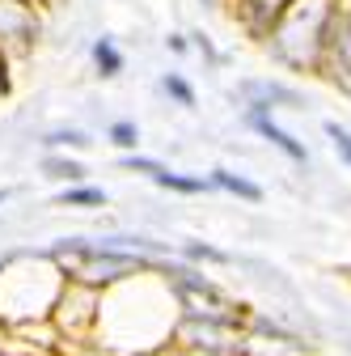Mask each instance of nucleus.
Listing matches in <instances>:
<instances>
[{"instance_id": "nucleus-1", "label": "nucleus", "mask_w": 351, "mask_h": 356, "mask_svg": "<svg viewBox=\"0 0 351 356\" xmlns=\"http://www.w3.org/2000/svg\"><path fill=\"white\" fill-rule=\"evenodd\" d=\"M55 254L64 263H72L76 276H89V280H110V276H123L131 263V254H119V250H106V246H94V242H80V238H68L55 246Z\"/></svg>"}, {"instance_id": "nucleus-2", "label": "nucleus", "mask_w": 351, "mask_h": 356, "mask_svg": "<svg viewBox=\"0 0 351 356\" xmlns=\"http://www.w3.org/2000/svg\"><path fill=\"white\" fill-rule=\"evenodd\" d=\"M178 297H182V305L191 309L195 318L203 314V318H221V323H225L229 309H233L229 297H221L207 280H199V276H191V272H178Z\"/></svg>"}, {"instance_id": "nucleus-3", "label": "nucleus", "mask_w": 351, "mask_h": 356, "mask_svg": "<svg viewBox=\"0 0 351 356\" xmlns=\"http://www.w3.org/2000/svg\"><path fill=\"white\" fill-rule=\"evenodd\" d=\"M250 127H254V131H262V136H267V140H271V145H275L280 153H288L292 161H305V149H300V145H296V140L288 136V131H280V127H275V123H271L267 115H262L258 106L250 111Z\"/></svg>"}, {"instance_id": "nucleus-4", "label": "nucleus", "mask_w": 351, "mask_h": 356, "mask_svg": "<svg viewBox=\"0 0 351 356\" xmlns=\"http://www.w3.org/2000/svg\"><path fill=\"white\" fill-rule=\"evenodd\" d=\"M212 183L225 187V191H233V195H241V200H262V191H258L254 183H246V178H237V174H229V170H216Z\"/></svg>"}, {"instance_id": "nucleus-5", "label": "nucleus", "mask_w": 351, "mask_h": 356, "mask_svg": "<svg viewBox=\"0 0 351 356\" xmlns=\"http://www.w3.org/2000/svg\"><path fill=\"white\" fill-rule=\"evenodd\" d=\"M241 94H250V98H262V102H288V106H296L300 98L292 94V89H284V85H246Z\"/></svg>"}, {"instance_id": "nucleus-6", "label": "nucleus", "mask_w": 351, "mask_h": 356, "mask_svg": "<svg viewBox=\"0 0 351 356\" xmlns=\"http://www.w3.org/2000/svg\"><path fill=\"white\" fill-rule=\"evenodd\" d=\"M157 183H161V187H169V191H182V195H199V191H207L203 178H182V174H169V170L157 178Z\"/></svg>"}, {"instance_id": "nucleus-7", "label": "nucleus", "mask_w": 351, "mask_h": 356, "mask_svg": "<svg viewBox=\"0 0 351 356\" xmlns=\"http://www.w3.org/2000/svg\"><path fill=\"white\" fill-rule=\"evenodd\" d=\"M94 60H98V68H102V76H114L119 68H123V56L110 47V42L102 38V42H94Z\"/></svg>"}, {"instance_id": "nucleus-8", "label": "nucleus", "mask_w": 351, "mask_h": 356, "mask_svg": "<svg viewBox=\"0 0 351 356\" xmlns=\"http://www.w3.org/2000/svg\"><path fill=\"white\" fill-rule=\"evenodd\" d=\"M42 170H47L51 178H64V183H76V178L85 174L76 161H64V157H47V161H42Z\"/></svg>"}, {"instance_id": "nucleus-9", "label": "nucleus", "mask_w": 351, "mask_h": 356, "mask_svg": "<svg viewBox=\"0 0 351 356\" xmlns=\"http://www.w3.org/2000/svg\"><path fill=\"white\" fill-rule=\"evenodd\" d=\"M60 200L72 204V208H89V204H102V191H94V187H76V191H64Z\"/></svg>"}, {"instance_id": "nucleus-10", "label": "nucleus", "mask_w": 351, "mask_h": 356, "mask_svg": "<svg viewBox=\"0 0 351 356\" xmlns=\"http://www.w3.org/2000/svg\"><path fill=\"white\" fill-rule=\"evenodd\" d=\"M123 170H136V174H148V178H161L165 165L153 161V157H123Z\"/></svg>"}, {"instance_id": "nucleus-11", "label": "nucleus", "mask_w": 351, "mask_h": 356, "mask_svg": "<svg viewBox=\"0 0 351 356\" xmlns=\"http://www.w3.org/2000/svg\"><path fill=\"white\" fill-rule=\"evenodd\" d=\"M110 140H114V145H123V149H136L140 131H136V123H114V127H110Z\"/></svg>"}, {"instance_id": "nucleus-12", "label": "nucleus", "mask_w": 351, "mask_h": 356, "mask_svg": "<svg viewBox=\"0 0 351 356\" xmlns=\"http://www.w3.org/2000/svg\"><path fill=\"white\" fill-rule=\"evenodd\" d=\"M326 131H330V140H334L339 157H343V161H351V131H347V127H339V123H326Z\"/></svg>"}, {"instance_id": "nucleus-13", "label": "nucleus", "mask_w": 351, "mask_h": 356, "mask_svg": "<svg viewBox=\"0 0 351 356\" xmlns=\"http://www.w3.org/2000/svg\"><path fill=\"white\" fill-rule=\"evenodd\" d=\"M165 89H169V94L178 98L182 106H195V94H191V85H187L182 76H165Z\"/></svg>"}, {"instance_id": "nucleus-14", "label": "nucleus", "mask_w": 351, "mask_h": 356, "mask_svg": "<svg viewBox=\"0 0 351 356\" xmlns=\"http://www.w3.org/2000/svg\"><path fill=\"white\" fill-rule=\"evenodd\" d=\"M187 254H191V259H212V263H225V254H221V250L199 246V242H191V246H187Z\"/></svg>"}, {"instance_id": "nucleus-15", "label": "nucleus", "mask_w": 351, "mask_h": 356, "mask_svg": "<svg viewBox=\"0 0 351 356\" xmlns=\"http://www.w3.org/2000/svg\"><path fill=\"white\" fill-rule=\"evenodd\" d=\"M47 145H89V140H85L80 131H51Z\"/></svg>"}, {"instance_id": "nucleus-16", "label": "nucleus", "mask_w": 351, "mask_h": 356, "mask_svg": "<svg viewBox=\"0 0 351 356\" xmlns=\"http://www.w3.org/2000/svg\"><path fill=\"white\" fill-rule=\"evenodd\" d=\"M5 200H9V191H0V204H5Z\"/></svg>"}]
</instances>
